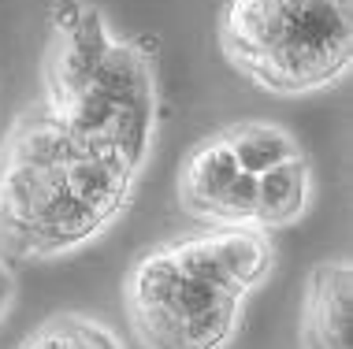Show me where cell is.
Returning <instances> with one entry per match:
<instances>
[{"label": "cell", "mask_w": 353, "mask_h": 349, "mask_svg": "<svg viewBox=\"0 0 353 349\" xmlns=\"http://www.w3.org/2000/svg\"><path fill=\"white\" fill-rule=\"evenodd\" d=\"M350 0H231L223 49L275 93L331 86L350 63Z\"/></svg>", "instance_id": "6da1fadb"}, {"label": "cell", "mask_w": 353, "mask_h": 349, "mask_svg": "<svg viewBox=\"0 0 353 349\" xmlns=\"http://www.w3.org/2000/svg\"><path fill=\"white\" fill-rule=\"evenodd\" d=\"M127 313L149 349H227L238 331L242 294L194 282L160 245L130 268Z\"/></svg>", "instance_id": "7a4b0ae2"}, {"label": "cell", "mask_w": 353, "mask_h": 349, "mask_svg": "<svg viewBox=\"0 0 353 349\" xmlns=\"http://www.w3.org/2000/svg\"><path fill=\"white\" fill-rule=\"evenodd\" d=\"M301 349H353V271L346 260H327L305 290Z\"/></svg>", "instance_id": "3957f363"}, {"label": "cell", "mask_w": 353, "mask_h": 349, "mask_svg": "<svg viewBox=\"0 0 353 349\" xmlns=\"http://www.w3.org/2000/svg\"><path fill=\"white\" fill-rule=\"evenodd\" d=\"M108 49H112V34L104 26L101 12L85 8L82 19L74 23V30L56 34V45L49 56V105L71 97L74 89H82Z\"/></svg>", "instance_id": "277c9868"}, {"label": "cell", "mask_w": 353, "mask_h": 349, "mask_svg": "<svg viewBox=\"0 0 353 349\" xmlns=\"http://www.w3.org/2000/svg\"><path fill=\"white\" fill-rule=\"evenodd\" d=\"M242 175L227 149L223 134L201 141V145L190 153L183 178H179V193H183V209L194 215V220H212L216 204L223 201V193L231 190V182Z\"/></svg>", "instance_id": "5b68a950"}, {"label": "cell", "mask_w": 353, "mask_h": 349, "mask_svg": "<svg viewBox=\"0 0 353 349\" xmlns=\"http://www.w3.org/2000/svg\"><path fill=\"white\" fill-rule=\"evenodd\" d=\"M305 204H309V164L294 156L256 178L253 227H286V223L301 220Z\"/></svg>", "instance_id": "8992f818"}, {"label": "cell", "mask_w": 353, "mask_h": 349, "mask_svg": "<svg viewBox=\"0 0 353 349\" xmlns=\"http://www.w3.org/2000/svg\"><path fill=\"white\" fill-rule=\"evenodd\" d=\"M208 234H212L216 257L223 264V275L231 279L238 294H250L253 286L268 279L275 257L261 227H212Z\"/></svg>", "instance_id": "52a82bcc"}, {"label": "cell", "mask_w": 353, "mask_h": 349, "mask_svg": "<svg viewBox=\"0 0 353 349\" xmlns=\"http://www.w3.org/2000/svg\"><path fill=\"white\" fill-rule=\"evenodd\" d=\"M223 141L231 149L238 171L253 175V178H261L264 171L286 164V160L301 156L294 138L283 127H272V123H238V127H231L223 134Z\"/></svg>", "instance_id": "ba28073f"}, {"label": "cell", "mask_w": 353, "mask_h": 349, "mask_svg": "<svg viewBox=\"0 0 353 349\" xmlns=\"http://www.w3.org/2000/svg\"><path fill=\"white\" fill-rule=\"evenodd\" d=\"M19 349H123L119 335L104 327L101 319L79 316V313H60L34 327L19 342Z\"/></svg>", "instance_id": "9c48e42d"}, {"label": "cell", "mask_w": 353, "mask_h": 349, "mask_svg": "<svg viewBox=\"0 0 353 349\" xmlns=\"http://www.w3.org/2000/svg\"><path fill=\"white\" fill-rule=\"evenodd\" d=\"M253 220H256V178L238 175L208 223H216V227H253Z\"/></svg>", "instance_id": "30bf717a"}, {"label": "cell", "mask_w": 353, "mask_h": 349, "mask_svg": "<svg viewBox=\"0 0 353 349\" xmlns=\"http://www.w3.org/2000/svg\"><path fill=\"white\" fill-rule=\"evenodd\" d=\"M82 12H85V4H79V0H56V4H52V26H56V34L74 30V23L82 19Z\"/></svg>", "instance_id": "8fae6325"}, {"label": "cell", "mask_w": 353, "mask_h": 349, "mask_svg": "<svg viewBox=\"0 0 353 349\" xmlns=\"http://www.w3.org/2000/svg\"><path fill=\"white\" fill-rule=\"evenodd\" d=\"M12 297H15V275L8 271V264L0 260V319H4L8 305H12Z\"/></svg>", "instance_id": "7c38bea8"}]
</instances>
